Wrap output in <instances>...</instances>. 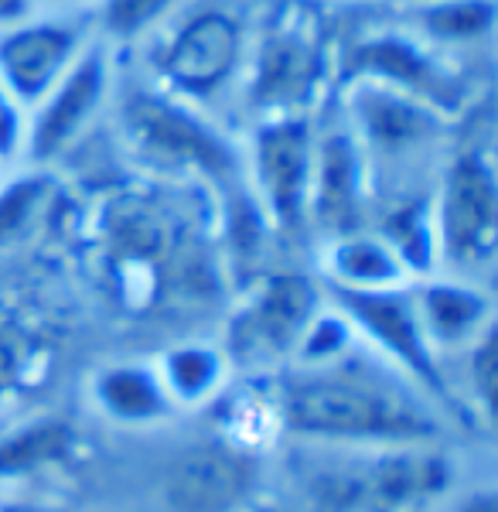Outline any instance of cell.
I'll return each instance as SVG.
<instances>
[{
  "label": "cell",
  "instance_id": "1",
  "mask_svg": "<svg viewBox=\"0 0 498 512\" xmlns=\"http://www.w3.org/2000/svg\"><path fill=\"white\" fill-rule=\"evenodd\" d=\"M280 431L307 448L386 451L444 444V410L359 342L321 366H290L277 393Z\"/></svg>",
  "mask_w": 498,
  "mask_h": 512
},
{
  "label": "cell",
  "instance_id": "2",
  "mask_svg": "<svg viewBox=\"0 0 498 512\" xmlns=\"http://www.w3.org/2000/svg\"><path fill=\"white\" fill-rule=\"evenodd\" d=\"M253 35L256 18L239 0H188L147 41L151 86L215 117L243 89Z\"/></svg>",
  "mask_w": 498,
  "mask_h": 512
},
{
  "label": "cell",
  "instance_id": "3",
  "mask_svg": "<svg viewBox=\"0 0 498 512\" xmlns=\"http://www.w3.org/2000/svg\"><path fill=\"white\" fill-rule=\"evenodd\" d=\"M123 144L147 171L178 178H202L226 198L246 188L243 147L215 123L212 113L157 86L127 89L120 99Z\"/></svg>",
  "mask_w": 498,
  "mask_h": 512
},
{
  "label": "cell",
  "instance_id": "4",
  "mask_svg": "<svg viewBox=\"0 0 498 512\" xmlns=\"http://www.w3.org/2000/svg\"><path fill=\"white\" fill-rule=\"evenodd\" d=\"M335 48L325 24L307 4L273 11L256 21L239 99L256 120L314 117V106L335 79Z\"/></svg>",
  "mask_w": 498,
  "mask_h": 512
},
{
  "label": "cell",
  "instance_id": "5",
  "mask_svg": "<svg viewBox=\"0 0 498 512\" xmlns=\"http://www.w3.org/2000/svg\"><path fill=\"white\" fill-rule=\"evenodd\" d=\"M437 260L447 274L475 277L488 270L498 246V175L492 147L464 144L447 158L437 192L430 195Z\"/></svg>",
  "mask_w": 498,
  "mask_h": 512
},
{
  "label": "cell",
  "instance_id": "6",
  "mask_svg": "<svg viewBox=\"0 0 498 512\" xmlns=\"http://www.w3.org/2000/svg\"><path fill=\"white\" fill-rule=\"evenodd\" d=\"M325 294L348 318V325L355 328L365 349H372L379 359L400 369L420 393H427L447 414L461 410L451 379L444 373L441 355L430 349L427 335L420 328L410 284L386 287V291H328L325 287Z\"/></svg>",
  "mask_w": 498,
  "mask_h": 512
},
{
  "label": "cell",
  "instance_id": "7",
  "mask_svg": "<svg viewBox=\"0 0 498 512\" xmlns=\"http://www.w3.org/2000/svg\"><path fill=\"white\" fill-rule=\"evenodd\" d=\"M325 301V284L304 274L280 270V274L253 277L243 304L232 311L226 325L222 349L229 362L243 369L290 366L304 328L325 308Z\"/></svg>",
  "mask_w": 498,
  "mask_h": 512
},
{
  "label": "cell",
  "instance_id": "8",
  "mask_svg": "<svg viewBox=\"0 0 498 512\" xmlns=\"http://www.w3.org/2000/svg\"><path fill=\"white\" fill-rule=\"evenodd\" d=\"M314 117H270L249 130L246 188L280 236L307 233V195L314 171Z\"/></svg>",
  "mask_w": 498,
  "mask_h": 512
},
{
  "label": "cell",
  "instance_id": "9",
  "mask_svg": "<svg viewBox=\"0 0 498 512\" xmlns=\"http://www.w3.org/2000/svg\"><path fill=\"white\" fill-rule=\"evenodd\" d=\"M345 82L365 79L389 86L403 96H413L420 103L434 106L444 117H458L468 110L471 82L458 69V59H447L427 41H420L410 28H379L359 35L345 52Z\"/></svg>",
  "mask_w": 498,
  "mask_h": 512
},
{
  "label": "cell",
  "instance_id": "10",
  "mask_svg": "<svg viewBox=\"0 0 498 512\" xmlns=\"http://www.w3.org/2000/svg\"><path fill=\"white\" fill-rule=\"evenodd\" d=\"M113 82V48L93 41L86 55L58 79V86L48 89L28 110V144H24L21 164L48 171L72 147H79L89 127L103 117L113 96Z\"/></svg>",
  "mask_w": 498,
  "mask_h": 512
},
{
  "label": "cell",
  "instance_id": "11",
  "mask_svg": "<svg viewBox=\"0 0 498 512\" xmlns=\"http://www.w3.org/2000/svg\"><path fill=\"white\" fill-rule=\"evenodd\" d=\"M93 41L89 11L38 7L31 18L0 31V82L31 110Z\"/></svg>",
  "mask_w": 498,
  "mask_h": 512
},
{
  "label": "cell",
  "instance_id": "12",
  "mask_svg": "<svg viewBox=\"0 0 498 512\" xmlns=\"http://www.w3.org/2000/svg\"><path fill=\"white\" fill-rule=\"evenodd\" d=\"M342 120L359 140L369 168L376 161H413L417 154L441 144L447 137V123H451V117L437 113L434 106L365 79H348Z\"/></svg>",
  "mask_w": 498,
  "mask_h": 512
},
{
  "label": "cell",
  "instance_id": "13",
  "mask_svg": "<svg viewBox=\"0 0 498 512\" xmlns=\"http://www.w3.org/2000/svg\"><path fill=\"white\" fill-rule=\"evenodd\" d=\"M372 192V171L365 161L359 140L352 137L348 123L318 130L314 137V171H311V195H307V229L321 239L352 233L365 226Z\"/></svg>",
  "mask_w": 498,
  "mask_h": 512
},
{
  "label": "cell",
  "instance_id": "14",
  "mask_svg": "<svg viewBox=\"0 0 498 512\" xmlns=\"http://www.w3.org/2000/svg\"><path fill=\"white\" fill-rule=\"evenodd\" d=\"M260 465L246 444L215 437L188 444L164 472V506L171 512H236L256 492Z\"/></svg>",
  "mask_w": 498,
  "mask_h": 512
},
{
  "label": "cell",
  "instance_id": "15",
  "mask_svg": "<svg viewBox=\"0 0 498 512\" xmlns=\"http://www.w3.org/2000/svg\"><path fill=\"white\" fill-rule=\"evenodd\" d=\"M410 291L423 335H427L430 349L441 355V362L461 355L488 328H495L492 291L481 287L475 277L437 270L430 277L413 280Z\"/></svg>",
  "mask_w": 498,
  "mask_h": 512
},
{
  "label": "cell",
  "instance_id": "16",
  "mask_svg": "<svg viewBox=\"0 0 498 512\" xmlns=\"http://www.w3.org/2000/svg\"><path fill=\"white\" fill-rule=\"evenodd\" d=\"M321 274L328 291H386L413 284L393 246L369 226L325 239Z\"/></svg>",
  "mask_w": 498,
  "mask_h": 512
},
{
  "label": "cell",
  "instance_id": "17",
  "mask_svg": "<svg viewBox=\"0 0 498 512\" xmlns=\"http://www.w3.org/2000/svg\"><path fill=\"white\" fill-rule=\"evenodd\" d=\"M96 410L120 427H154L178 414L151 362H113L89 383Z\"/></svg>",
  "mask_w": 498,
  "mask_h": 512
},
{
  "label": "cell",
  "instance_id": "18",
  "mask_svg": "<svg viewBox=\"0 0 498 512\" xmlns=\"http://www.w3.org/2000/svg\"><path fill=\"white\" fill-rule=\"evenodd\" d=\"M495 0H434L406 4V28L447 59L488 48L495 38Z\"/></svg>",
  "mask_w": 498,
  "mask_h": 512
},
{
  "label": "cell",
  "instance_id": "19",
  "mask_svg": "<svg viewBox=\"0 0 498 512\" xmlns=\"http://www.w3.org/2000/svg\"><path fill=\"white\" fill-rule=\"evenodd\" d=\"M79 431L65 417H35L0 434V482H18L76 458Z\"/></svg>",
  "mask_w": 498,
  "mask_h": 512
},
{
  "label": "cell",
  "instance_id": "20",
  "mask_svg": "<svg viewBox=\"0 0 498 512\" xmlns=\"http://www.w3.org/2000/svg\"><path fill=\"white\" fill-rule=\"evenodd\" d=\"M164 390L178 410L185 407H205L219 400L229 386V355L222 345L212 342H181L171 345L161 359L154 362Z\"/></svg>",
  "mask_w": 498,
  "mask_h": 512
},
{
  "label": "cell",
  "instance_id": "21",
  "mask_svg": "<svg viewBox=\"0 0 498 512\" xmlns=\"http://www.w3.org/2000/svg\"><path fill=\"white\" fill-rule=\"evenodd\" d=\"M376 233L393 246L396 256L403 260L406 274L413 280L430 277L441 270L430 195H410V198H403V202H393L383 212V219H379Z\"/></svg>",
  "mask_w": 498,
  "mask_h": 512
},
{
  "label": "cell",
  "instance_id": "22",
  "mask_svg": "<svg viewBox=\"0 0 498 512\" xmlns=\"http://www.w3.org/2000/svg\"><path fill=\"white\" fill-rule=\"evenodd\" d=\"M188 0H93L89 24L106 48L147 45Z\"/></svg>",
  "mask_w": 498,
  "mask_h": 512
},
{
  "label": "cell",
  "instance_id": "23",
  "mask_svg": "<svg viewBox=\"0 0 498 512\" xmlns=\"http://www.w3.org/2000/svg\"><path fill=\"white\" fill-rule=\"evenodd\" d=\"M48 171L28 168L0 188V250L21 243L48 202Z\"/></svg>",
  "mask_w": 498,
  "mask_h": 512
},
{
  "label": "cell",
  "instance_id": "24",
  "mask_svg": "<svg viewBox=\"0 0 498 512\" xmlns=\"http://www.w3.org/2000/svg\"><path fill=\"white\" fill-rule=\"evenodd\" d=\"M464 366V393L461 410L478 417L481 424H492L495 417V328H488L478 342H471L461 355Z\"/></svg>",
  "mask_w": 498,
  "mask_h": 512
},
{
  "label": "cell",
  "instance_id": "25",
  "mask_svg": "<svg viewBox=\"0 0 498 512\" xmlns=\"http://www.w3.org/2000/svg\"><path fill=\"white\" fill-rule=\"evenodd\" d=\"M28 144V106L0 82V164H21Z\"/></svg>",
  "mask_w": 498,
  "mask_h": 512
},
{
  "label": "cell",
  "instance_id": "26",
  "mask_svg": "<svg viewBox=\"0 0 498 512\" xmlns=\"http://www.w3.org/2000/svg\"><path fill=\"white\" fill-rule=\"evenodd\" d=\"M451 512H498V495L492 489H471L454 502Z\"/></svg>",
  "mask_w": 498,
  "mask_h": 512
},
{
  "label": "cell",
  "instance_id": "27",
  "mask_svg": "<svg viewBox=\"0 0 498 512\" xmlns=\"http://www.w3.org/2000/svg\"><path fill=\"white\" fill-rule=\"evenodd\" d=\"M38 7H45V4H41V0H0V31L31 18Z\"/></svg>",
  "mask_w": 498,
  "mask_h": 512
},
{
  "label": "cell",
  "instance_id": "28",
  "mask_svg": "<svg viewBox=\"0 0 498 512\" xmlns=\"http://www.w3.org/2000/svg\"><path fill=\"white\" fill-rule=\"evenodd\" d=\"M45 7H72V11H86L93 0H41Z\"/></svg>",
  "mask_w": 498,
  "mask_h": 512
},
{
  "label": "cell",
  "instance_id": "29",
  "mask_svg": "<svg viewBox=\"0 0 498 512\" xmlns=\"http://www.w3.org/2000/svg\"><path fill=\"white\" fill-rule=\"evenodd\" d=\"M0 512H52V509L31 506V502H7V506H0Z\"/></svg>",
  "mask_w": 498,
  "mask_h": 512
},
{
  "label": "cell",
  "instance_id": "30",
  "mask_svg": "<svg viewBox=\"0 0 498 512\" xmlns=\"http://www.w3.org/2000/svg\"><path fill=\"white\" fill-rule=\"evenodd\" d=\"M406 4H434V0H403V7Z\"/></svg>",
  "mask_w": 498,
  "mask_h": 512
},
{
  "label": "cell",
  "instance_id": "31",
  "mask_svg": "<svg viewBox=\"0 0 498 512\" xmlns=\"http://www.w3.org/2000/svg\"><path fill=\"white\" fill-rule=\"evenodd\" d=\"M372 4H376V0H372Z\"/></svg>",
  "mask_w": 498,
  "mask_h": 512
}]
</instances>
